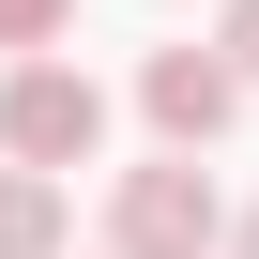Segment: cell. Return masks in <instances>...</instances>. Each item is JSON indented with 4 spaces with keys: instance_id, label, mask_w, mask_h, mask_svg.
Returning <instances> with one entry per match:
<instances>
[{
    "instance_id": "obj_1",
    "label": "cell",
    "mask_w": 259,
    "mask_h": 259,
    "mask_svg": "<svg viewBox=\"0 0 259 259\" xmlns=\"http://www.w3.org/2000/svg\"><path fill=\"white\" fill-rule=\"evenodd\" d=\"M213 244H229V198H213L198 153L122 168V198H107V259H213Z\"/></svg>"
},
{
    "instance_id": "obj_2",
    "label": "cell",
    "mask_w": 259,
    "mask_h": 259,
    "mask_svg": "<svg viewBox=\"0 0 259 259\" xmlns=\"http://www.w3.org/2000/svg\"><path fill=\"white\" fill-rule=\"evenodd\" d=\"M0 153L76 183V168L107 153V92H92V61H16V76H0Z\"/></svg>"
},
{
    "instance_id": "obj_3",
    "label": "cell",
    "mask_w": 259,
    "mask_h": 259,
    "mask_svg": "<svg viewBox=\"0 0 259 259\" xmlns=\"http://www.w3.org/2000/svg\"><path fill=\"white\" fill-rule=\"evenodd\" d=\"M138 122H153L168 153H213L229 122H244V61L229 46H153L138 61Z\"/></svg>"
},
{
    "instance_id": "obj_4",
    "label": "cell",
    "mask_w": 259,
    "mask_h": 259,
    "mask_svg": "<svg viewBox=\"0 0 259 259\" xmlns=\"http://www.w3.org/2000/svg\"><path fill=\"white\" fill-rule=\"evenodd\" d=\"M61 213H76L61 168H0V259H61Z\"/></svg>"
},
{
    "instance_id": "obj_5",
    "label": "cell",
    "mask_w": 259,
    "mask_h": 259,
    "mask_svg": "<svg viewBox=\"0 0 259 259\" xmlns=\"http://www.w3.org/2000/svg\"><path fill=\"white\" fill-rule=\"evenodd\" d=\"M61 31H76V0H0V46L16 61H61Z\"/></svg>"
},
{
    "instance_id": "obj_6",
    "label": "cell",
    "mask_w": 259,
    "mask_h": 259,
    "mask_svg": "<svg viewBox=\"0 0 259 259\" xmlns=\"http://www.w3.org/2000/svg\"><path fill=\"white\" fill-rule=\"evenodd\" d=\"M213 46L244 61V92H259V0H229V16H213Z\"/></svg>"
},
{
    "instance_id": "obj_7",
    "label": "cell",
    "mask_w": 259,
    "mask_h": 259,
    "mask_svg": "<svg viewBox=\"0 0 259 259\" xmlns=\"http://www.w3.org/2000/svg\"><path fill=\"white\" fill-rule=\"evenodd\" d=\"M229 259H259V213H229Z\"/></svg>"
}]
</instances>
